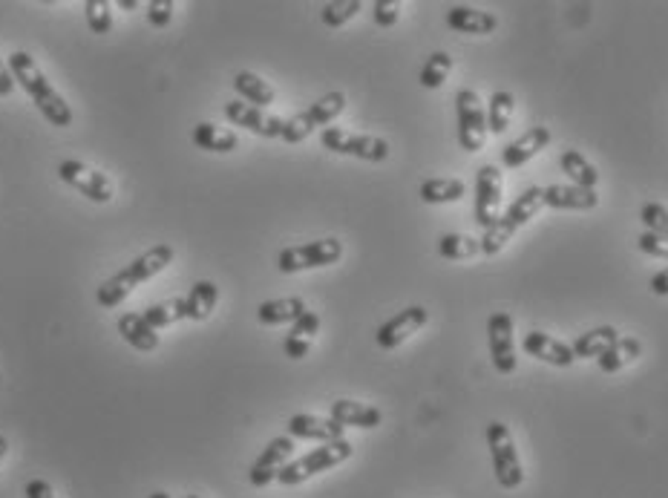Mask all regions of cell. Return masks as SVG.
I'll return each instance as SVG.
<instances>
[{
  "mask_svg": "<svg viewBox=\"0 0 668 498\" xmlns=\"http://www.w3.org/2000/svg\"><path fill=\"white\" fill-rule=\"evenodd\" d=\"M343 257V242L340 239H317V242H306V245H291L283 248L277 265L283 274H300V271H311V268H326Z\"/></svg>",
  "mask_w": 668,
  "mask_h": 498,
  "instance_id": "cell-6",
  "label": "cell"
},
{
  "mask_svg": "<svg viewBox=\"0 0 668 498\" xmlns=\"http://www.w3.org/2000/svg\"><path fill=\"white\" fill-rule=\"evenodd\" d=\"M455 116H458V144L467 153H478L487 139V116L476 90L455 93Z\"/></svg>",
  "mask_w": 668,
  "mask_h": 498,
  "instance_id": "cell-8",
  "label": "cell"
},
{
  "mask_svg": "<svg viewBox=\"0 0 668 498\" xmlns=\"http://www.w3.org/2000/svg\"><path fill=\"white\" fill-rule=\"evenodd\" d=\"M173 257H176V251H173L170 245H165V242L147 248L142 257H136L127 268H121L119 274H113L110 280H104V283L98 285V306H101V309H116V306H121L139 285L153 280L156 274H162L167 265L173 262Z\"/></svg>",
  "mask_w": 668,
  "mask_h": 498,
  "instance_id": "cell-1",
  "label": "cell"
},
{
  "mask_svg": "<svg viewBox=\"0 0 668 498\" xmlns=\"http://www.w3.org/2000/svg\"><path fill=\"white\" fill-rule=\"evenodd\" d=\"M332 421H337L340 427H358V429H375L381 427L383 412L378 406L360 404V401H334L332 404Z\"/></svg>",
  "mask_w": 668,
  "mask_h": 498,
  "instance_id": "cell-21",
  "label": "cell"
},
{
  "mask_svg": "<svg viewBox=\"0 0 668 498\" xmlns=\"http://www.w3.org/2000/svg\"><path fill=\"white\" fill-rule=\"evenodd\" d=\"M640 219H643L645 231L657 234V237L668 239V208L660 202H645L640 208Z\"/></svg>",
  "mask_w": 668,
  "mask_h": 498,
  "instance_id": "cell-39",
  "label": "cell"
},
{
  "mask_svg": "<svg viewBox=\"0 0 668 498\" xmlns=\"http://www.w3.org/2000/svg\"><path fill=\"white\" fill-rule=\"evenodd\" d=\"M147 498H170V496H167V493H162V490H156V493H150Z\"/></svg>",
  "mask_w": 668,
  "mask_h": 498,
  "instance_id": "cell-47",
  "label": "cell"
},
{
  "mask_svg": "<svg viewBox=\"0 0 668 498\" xmlns=\"http://www.w3.org/2000/svg\"><path fill=\"white\" fill-rule=\"evenodd\" d=\"M447 26L461 35H490L499 29V18L493 12H481L473 6H453L447 12Z\"/></svg>",
  "mask_w": 668,
  "mask_h": 498,
  "instance_id": "cell-19",
  "label": "cell"
},
{
  "mask_svg": "<svg viewBox=\"0 0 668 498\" xmlns=\"http://www.w3.org/2000/svg\"><path fill=\"white\" fill-rule=\"evenodd\" d=\"M291 455H294V438H288V435L274 438L248 470L251 487H268L271 481H277V475L291 461Z\"/></svg>",
  "mask_w": 668,
  "mask_h": 498,
  "instance_id": "cell-13",
  "label": "cell"
},
{
  "mask_svg": "<svg viewBox=\"0 0 668 498\" xmlns=\"http://www.w3.org/2000/svg\"><path fill=\"white\" fill-rule=\"evenodd\" d=\"M519 228L507 219V216L501 214L499 222L493 225V228H487L484 231V237L478 239V248H481V254H487V257H496V254H501L504 248H507V242L513 239V234H516Z\"/></svg>",
  "mask_w": 668,
  "mask_h": 498,
  "instance_id": "cell-34",
  "label": "cell"
},
{
  "mask_svg": "<svg viewBox=\"0 0 668 498\" xmlns=\"http://www.w3.org/2000/svg\"><path fill=\"white\" fill-rule=\"evenodd\" d=\"M6 452H9V441L0 435V464H3V458H6Z\"/></svg>",
  "mask_w": 668,
  "mask_h": 498,
  "instance_id": "cell-46",
  "label": "cell"
},
{
  "mask_svg": "<svg viewBox=\"0 0 668 498\" xmlns=\"http://www.w3.org/2000/svg\"><path fill=\"white\" fill-rule=\"evenodd\" d=\"M185 498H199V496H185Z\"/></svg>",
  "mask_w": 668,
  "mask_h": 498,
  "instance_id": "cell-48",
  "label": "cell"
},
{
  "mask_svg": "<svg viewBox=\"0 0 668 498\" xmlns=\"http://www.w3.org/2000/svg\"><path fill=\"white\" fill-rule=\"evenodd\" d=\"M216 303H219V288L211 280H199L193 283L191 294L185 297V306H188V320H208L214 314Z\"/></svg>",
  "mask_w": 668,
  "mask_h": 498,
  "instance_id": "cell-29",
  "label": "cell"
},
{
  "mask_svg": "<svg viewBox=\"0 0 668 498\" xmlns=\"http://www.w3.org/2000/svg\"><path fill=\"white\" fill-rule=\"evenodd\" d=\"M513 110H516V98L507 90H496L493 98H490V107H487V127H490V133L501 136L510 127Z\"/></svg>",
  "mask_w": 668,
  "mask_h": 498,
  "instance_id": "cell-33",
  "label": "cell"
},
{
  "mask_svg": "<svg viewBox=\"0 0 668 498\" xmlns=\"http://www.w3.org/2000/svg\"><path fill=\"white\" fill-rule=\"evenodd\" d=\"M360 9H363V3H360V0H332V3H326V6H323L320 21L329 26V29H340V26L349 24V21L358 15Z\"/></svg>",
  "mask_w": 668,
  "mask_h": 498,
  "instance_id": "cell-37",
  "label": "cell"
},
{
  "mask_svg": "<svg viewBox=\"0 0 668 498\" xmlns=\"http://www.w3.org/2000/svg\"><path fill=\"white\" fill-rule=\"evenodd\" d=\"M173 9H176L173 0H153V3H147V24L156 26V29H165L173 21Z\"/></svg>",
  "mask_w": 668,
  "mask_h": 498,
  "instance_id": "cell-41",
  "label": "cell"
},
{
  "mask_svg": "<svg viewBox=\"0 0 668 498\" xmlns=\"http://www.w3.org/2000/svg\"><path fill=\"white\" fill-rule=\"evenodd\" d=\"M144 320L159 332V329H167L179 320H188V306H185V297H173V300H165V303H156L150 309H144L142 314Z\"/></svg>",
  "mask_w": 668,
  "mask_h": 498,
  "instance_id": "cell-31",
  "label": "cell"
},
{
  "mask_svg": "<svg viewBox=\"0 0 668 498\" xmlns=\"http://www.w3.org/2000/svg\"><path fill=\"white\" fill-rule=\"evenodd\" d=\"M320 144L337 156H355L363 162H383L389 159V142L378 136H363V133H346L340 127H326L320 133Z\"/></svg>",
  "mask_w": 668,
  "mask_h": 498,
  "instance_id": "cell-7",
  "label": "cell"
},
{
  "mask_svg": "<svg viewBox=\"0 0 668 498\" xmlns=\"http://www.w3.org/2000/svg\"><path fill=\"white\" fill-rule=\"evenodd\" d=\"M343 110H346V95L343 93H329V95H323V98H317L309 110H303V113H297V116L286 119V127H283V142H288V144L306 142L317 127H323V130H326V127H329V124H332V121L343 113Z\"/></svg>",
  "mask_w": 668,
  "mask_h": 498,
  "instance_id": "cell-5",
  "label": "cell"
},
{
  "mask_svg": "<svg viewBox=\"0 0 668 498\" xmlns=\"http://www.w3.org/2000/svg\"><path fill=\"white\" fill-rule=\"evenodd\" d=\"M559 165H562V173L571 179L576 188H585V190H597L599 185V170L579 150H565L562 153V159H559Z\"/></svg>",
  "mask_w": 668,
  "mask_h": 498,
  "instance_id": "cell-27",
  "label": "cell"
},
{
  "mask_svg": "<svg viewBox=\"0 0 668 498\" xmlns=\"http://www.w3.org/2000/svg\"><path fill=\"white\" fill-rule=\"evenodd\" d=\"M349 458H352V444L346 438L343 441H332V444H320L317 450L306 452L303 458L288 461L286 467L280 470V475H277V481L283 487H297V484L309 481L314 475L326 473V470H332V467L349 461Z\"/></svg>",
  "mask_w": 668,
  "mask_h": 498,
  "instance_id": "cell-3",
  "label": "cell"
},
{
  "mask_svg": "<svg viewBox=\"0 0 668 498\" xmlns=\"http://www.w3.org/2000/svg\"><path fill=\"white\" fill-rule=\"evenodd\" d=\"M26 498H55L52 484L44 481V478H32V481L26 484Z\"/></svg>",
  "mask_w": 668,
  "mask_h": 498,
  "instance_id": "cell-43",
  "label": "cell"
},
{
  "mask_svg": "<svg viewBox=\"0 0 668 498\" xmlns=\"http://www.w3.org/2000/svg\"><path fill=\"white\" fill-rule=\"evenodd\" d=\"M545 208V188H527L510 208H507V219L516 225V228H525L533 216Z\"/></svg>",
  "mask_w": 668,
  "mask_h": 498,
  "instance_id": "cell-32",
  "label": "cell"
},
{
  "mask_svg": "<svg viewBox=\"0 0 668 498\" xmlns=\"http://www.w3.org/2000/svg\"><path fill=\"white\" fill-rule=\"evenodd\" d=\"M427 320H430V314L424 306H409L401 314H395L392 320H386L378 334H375V340H378V346L386 349V352H392V349H398L401 343H406L409 337L415 332H421L424 326H427Z\"/></svg>",
  "mask_w": 668,
  "mask_h": 498,
  "instance_id": "cell-14",
  "label": "cell"
},
{
  "mask_svg": "<svg viewBox=\"0 0 668 498\" xmlns=\"http://www.w3.org/2000/svg\"><path fill=\"white\" fill-rule=\"evenodd\" d=\"M306 303L300 297H283V300H265L257 309V320L263 326H286V323H297L306 314Z\"/></svg>",
  "mask_w": 668,
  "mask_h": 498,
  "instance_id": "cell-24",
  "label": "cell"
},
{
  "mask_svg": "<svg viewBox=\"0 0 668 498\" xmlns=\"http://www.w3.org/2000/svg\"><path fill=\"white\" fill-rule=\"evenodd\" d=\"M58 176H61V182H67L70 188H75L81 196H87V199L96 202V205H107V202L113 199V193H116L110 176H104L101 170L84 165V162H78V159L61 162V165H58Z\"/></svg>",
  "mask_w": 668,
  "mask_h": 498,
  "instance_id": "cell-9",
  "label": "cell"
},
{
  "mask_svg": "<svg viewBox=\"0 0 668 498\" xmlns=\"http://www.w3.org/2000/svg\"><path fill=\"white\" fill-rule=\"evenodd\" d=\"M9 70L12 78L26 90V95L35 101V107L44 113V119L55 127H70L72 124V107L64 101V95L58 93L52 84L47 81V75L41 72V67L35 64V58L29 52H12L9 55Z\"/></svg>",
  "mask_w": 668,
  "mask_h": 498,
  "instance_id": "cell-2",
  "label": "cell"
},
{
  "mask_svg": "<svg viewBox=\"0 0 668 498\" xmlns=\"http://www.w3.org/2000/svg\"><path fill=\"white\" fill-rule=\"evenodd\" d=\"M464 182L461 179H427L421 185V199L427 205H450V202H458L464 199Z\"/></svg>",
  "mask_w": 668,
  "mask_h": 498,
  "instance_id": "cell-30",
  "label": "cell"
},
{
  "mask_svg": "<svg viewBox=\"0 0 668 498\" xmlns=\"http://www.w3.org/2000/svg\"><path fill=\"white\" fill-rule=\"evenodd\" d=\"M617 340H620V334H617L614 326H597V329H591V332L579 334V337L573 340L571 352L573 357H579V360H585V357H599L602 352H608Z\"/></svg>",
  "mask_w": 668,
  "mask_h": 498,
  "instance_id": "cell-26",
  "label": "cell"
},
{
  "mask_svg": "<svg viewBox=\"0 0 668 498\" xmlns=\"http://www.w3.org/2000/svg\"><path fill=\"white\" fill-rule=\"evenodd\" d=\"M640 355H643V343H640L637 337H620L608 352H602V355L597 357V363L602 372L614 375V372H620L622 366L634 363Z\"/></svg>",
  "mask_w": 668,
  "mask_h": 498,
  "instance_id": "cell-28",
  "label": "cell"
},
{
  "mask_svg": "<svg viewBox=\"0 0 668 498\" xmlns=\"http://www.w3.org/2000/svg\"><path fill=\"white\" fill-rule=\"evenodd\" d=\"M487 343H490V357L499 375L516 372V343H513V317L507 311H496L487 323Z\"/></svg>",
  "mask_w": 668,
  "mask_h": 498,
  "instance_id": "cell-10",
  "label": "cell"
},
{
  "mask_svg": "<svg viewBox=\"0 0 668 498\" xmlns=\"http://www.w3.org/2000/svg\"><path fill=\"white\" fill-rule=\"evenodd\" d=\"M548 144H550L548 127H533V130H527L519 142L507 144V147L501 150V165L504 167L527 165V162H530L533 156H539Z\"/></svg>",
  "mask_w": 668,
  "mask_h": 498,
  "instance_id": "cell-18",
  "label": "cell"
},
{
  "mask_svg": "<svg viewBox=\"0 0 668 498\" xmlns=\"http://www.w3.org/2000/svg\"><path fill=\"white\" fill-rule=\"evenodd\" d=\"M119 334L121 340L127 346H133L136 352H156L159 343H162L159 332L144 320L142 314H133V311H127V314L119 317Z\"/></svg>",
  "mask_w": 668,
  "mask_h": 498,
  "instance_id": "cell-20",
  "label": "cell"
},
{
  "mask_svg": "<svg viewBox=\"0 0 668 498\" xmlns=\"http://www.w3.org/2000/svg\"><path fill=\"white\" fill-rule=\"evenodd\" d=\"M501 216V170L496 165H481L476 176V222L487 231Z\"/></svg>",
  "mask_w": 668,
  "mask_h": 498,
  "instance_id": "cell-11",
  "label": "cell"
},
{
  "mask_svg": "<svg viewBox=\"0 0 668 498\" xmlns=\"http://www.w3.org/2000/svg\"><path fill=\"white\" fill-rule=\"evenodd\" d=\"M317 332H320V314L317 311H306L297 323H291V332H288L286 343H283L286 357L303 360L311 352V343H314Z\"/></svg>",
  "mask_w": 668,
  "mask_h": 498,
  "instance_id": "cell-22",
  "label": "cell"
},
{
  "mask_svg": "<svg viewBox=\"0 0 668 498\" xmlns=\"http://www.w3.org/2000/svg\"><path fill=\"white\" fill-rule=\"evenodd\" d=\"M522 349L530 357H536L542 363H550V366H559V369H568L576 360L568 343H562V340H556V337H550L545 332H527L525 340H522Z\"/></svg>",
  "mask_w": 668,
  "mask_h": 498,
  "instance_id": "cell-16",
  "label": "cell"
},
{
  "mask_svg": "<svg viewBox=\"0 0 668 498\" xmlns=\"http://www.w3.org/2000/svg\"><path fill=\"white\" fill-rule=\"evenodd\" d=\"M234 90L239 93V98L245 101V104H251V107H268V104H274V87L263 81L257 72H237V78H234Z\"/></svg>",
  "mask_w": 668,
  "mask_h": 498,
  "instance_id": "cell-25",
  "label": "cell"
},
{
  "mask_svg": "<svg viewBox=\"0 0 668 498\" xmlns=\"http://www.w3.org/2000/svg\"><path fill=\"white\" fill-rule=\"evenodd\" d=\"M651 291H654L657 297H668V268L657 271V274L651 277Z\"/></svg>",
  "mask_w": 668,
  "mask_h": 498,
  "instance_id": "cell-45",
  "label": "cell"
},
{
  "mask_svg": "<svg viewBox=\"0 0 668 498\" xmlns=\"http://www.w3.org/2000/svg\"><path fill=\"white\" fill-rule=\"evenodd\" d=\"M545 205L553 211H594L599 205V193L576 185H550L545 188Z\"/></svg>",
  "mask_w": 668,
  "mask_h": 498,
  "instance_id": "cell-17",
  "label": "cell"
},
{
  "mask_svg": "<svg viewBox=\"0 0 668 498\" xmlns=\"http://www.w3.org/2000/svg\"><path fill=\"white\" fill-rule=\"evenodd\" d=\"M84 15H87V26L93 35H107L113 29V6L107 0H87Z\"/></svg>",
  "mask_w": 668,
  "mask_h": 498,
  "instance_id": "cell-38",
  "label": "cell"
},
{
  "mask_svg": "<svg viewBox=\"0 0 668 498\" xmlns=\"http://www.w3.org/2000/svg\"><path fill=\"white\" fill-rule=\"evenodd\" d=\"M487 447H490V458H493V470L504 490H519L525 484V470H522V458L516 452L513 435L501 421H493L487 427Z\"/></svg>",
  "mask_w": 668,
  "mask_h": 498,
  "instance_id": "cell-4",
  "label": "cell"
},
{
  "mask_svg": "<svg viewBox=\"0 0 668 498\" xmlns=\"http://www.w3.org/2000/svg\"><path fill=\"white\" fill-rule=\"evenodd\" d=\"M343 429L332 418H320V415H291L288 418V438L297 441H320V444H332L343 441Z\"/></svg>",
  "mask_w": 668,
  "mask_h": 498,
  "instance_id": "cell-15",
  "label": "cell"
},
{
  "mask_svg": "<svg viewBox=\"0 0 668 498\" xmlns=\"http://www.w3.org/2000/svg\"><path fill=\"white\" fill-rule=\"evenodd\" d=\"M637 245H640V251L648 254V257H654V260H668V239L666 237H657V234H640L637 239Z\"/></svg>",
  "mask_w": 668,
  "mask_h": 498,
  "instance_id": "cell-42",
  "label": "cell"
},
{
  "mask_svg": "<svg viewBox=\"0 0 668 498\" xmlns=\"http://www.w3.org/2000/svg\"><path fill=\"white\" fill-rule=\"evenodd\" d=\"M193 144L199 150H208V153H234L239 147V136L228 127H219L211 121H202L193 127Z\"/></svg>",
  "mask_w": 668,
  "mask_h": 498,
  "instance_id": "cell-23",
  "label": "cell"
},
{
  "mask_svg": "<svg viewBox=\"0 0 668 498\" xmlns=\"http://www.w3.org/2000/svg\"><path fill=\"white\" fill-rule=\"evenodd\" d=\"M438 254L444 260H470V257L481 254V248H478V239L467 237V234H444L438 239Z\"/></svg>",
  "mask_w": 668,
  "mask_h": 498,
  "instance_id": "cell-35",
  "label": "cell"
},
{
  "mask_svg": "<svg viewBox=\"0 0 668 498\" xmlns=\"http://www.w3.org/2000/svg\"><path fill=\"white\" fill-rule=\"evenodd\" d=\"M450 72H453V58L447 52H432L430 58H427V64H424V70H421V87H427V90L444 87Z\"/></svg>",
  "mask_w": 668,
  "mask_h": 498,
  "instance_id": "cell-36",
  "label": "cell"
},
{
  "mask_svg": "<svg viewBox=\"0 0 668 498\" xmlns=\"http://www.w3.org/2000/svg\"><path fill=\"white\" fill-rule=\"evenodd\" d=\"M12 93H15V78H12L9 64L0 58V98H9Z\"/></svg>",
  "mask_w": 668,
  "mask_h": 498,
  "instance_id": "cell-44",
  "label": "cell"
},
{
  "mask_svg": "<svg viewBox=\"0 0 668 498\" xmlns=\"http://www.w3.org/2000/svg\"><path fill=\"white\" fill-rule=\"evenodd\" d=\"M225 119L234 127H245L248 133H257L263 139H283V127H286V119H277V116L265 113L260 107H251L245 101H228Z\"/></svg>",
  "mask_w": 668,
  "mask_h": 498,
  "instance_id": "cell-12",
  "label": "cell"
},
{
  "mask_svg": "<svg viewBox=\"0 0 668 498\" xmlns=\"http://www.w3.org/2000/svg\"><path fill=\"white\" fill-rule=\"evenodd\" d=\"M372 18H375V24L381 26V29L395 26L398 24V18H401V3H398V0H375V6H372Z\"/></svg>",
  "mask_w": 668,
  "mask_h": 498,
  "instance_id": "cell-40",
  "label": "cell"
}]
</instances>
